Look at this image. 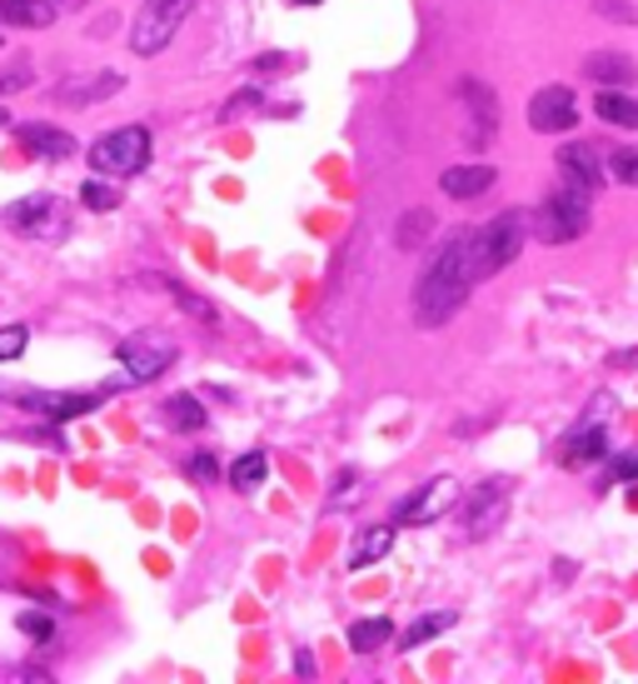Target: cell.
I'll use <instances>...</instances> for the list:
<instances>
[{
    "instance_id": "obj_1",
    "label": "cell",
    "mask_w": 638,
    "mask_h": 684,
    "mask_svg": "<svg viewBox=\"0 0 638 684\" xmlns=\"http://www.w3.org/2000/svg\"><path fill=\"white\" fill-rule=\"evenodd\" d=\"M469 235L474 231H454L444 245H439V255L429 261V270L419 275L414 285V320L424 325V330H439V325H449L459 310H464V300L474 295V255H469Z\"/></svg>"
},
{
    "instance_id": "obj_2",
    "label": "cell",
    "mask_w": 638,
    "mask_h": 684,
    "mask_svg": "<svg viewBox=\"0 0 638 684\" xmlns=\"http://www.w3.org/2000/svg\"><path fill=\"white\" fill-rule=\"evenodd\" d=\"M528 241V215L524 211H498L494 221H484L474 235H469V255H474V280H488L504 265L518 261Z\"/></svg>"
},
{
    "instance_id": "obj_3",
    "label": "cell",
    "mask_w": 638,
    "mask_h": 684,
    "mask_svg": "<svg viewBox=\"0 0 638 684\" xmlns=\"http://www.w3.org/2000/svg\"><path fill=\"white\" fill-rule=\"evenodd\" d=\"M528 221H534V235L544 245H574L578 235H588V225H594V221H588V195L574 191V185L548 191Z\"/></svg>"
},
{
    "instance_id": "obj_4",
    "label": "cell",
    "mask_w": 638,
    "mask_h": 684,
    "mask_svg": "<svg viewBox=\"0 0 638 684\" xmlns=\"http://www.w3.org/2000/svg\"><path fill=\"white\" fill-rule=\"evenodd\" d=\"M85 161H90V171L95 175H115V181L140 175L150 165V131L145 125H120V131H105L100 141H90Z\"/></svg>"
},
{
    "instance_id": "obj_5",
    "label": "cell",
    "mask_w": 638,
    "mask_h": 684,
    "mask_svg": "<svg viewBox=\"0 0 638 684\" xmlns=\"http://www.w3.org/2000/svg\"><path fill=\"white\" fill-rule=\"evenodd\" d=\"M189 11H195V0H140L135 25H130V51L140 61L160 55L179 35V25L189 21Z\"/></svg>"
},
{
    "instance_id": "obj_6",
    "label": "cell",
    "mask_w": 638,
    "mask_h": 684,
    "mask_svg": "<svg viewBox=\"0 0 638 684\" xmlns=\"http://www.w3.org/2000/svg\"><path fill=\"white\" fill-rule=\"evenodd\" d=\"M0 221H6V231L25 235V241H65V231H70V211H65V201H55V195L10 201Z\"/></svg>"
},
{
    "instance_id": "obj_7",
    "label": "cell",
    "mask_w": 638,
    "mask_h": 684,
    "mask_svg": "<svg viewBox=\"0 0 638 684\" xmlns=\"http://www.w3.org/2000/svg\"><path fill=\"white\" fill-rule=\"evenodd\" d=\"M120 370L130 375V385H145V380H160L169 365L179 360V345L160 330H140V335H125L115 350Z\"/></svg>"
},
{
    "instance_id": "obj_8",
    "label": "cell",
    "mask_w": 638,
    "mask_h": 684,
    "mask_svg": "<svg viewBox=\"0 0 638 684\" xmlns=\"http://www.w3.org/2000/svg\"><path fill=\"white\" fill-rule=\"evenodd\" d=\"M454 504H459V480L434 474V480H424L414 494H404V500L394 504V530L399 524H434V520H444Z\"/></svg>"
},
{
    "instance_id": "obj_9",
    "label": "cell",
    "mask_w": 638,
    "mask_h": 684,
    "mask_svg": "<svg viewBox=\"0 0 638 684\" xmlns=\"http://www.w3.org/2000/svg\"><path fill=\"white\" fill-rule=\"evenodd\" d=\"M594 410L584 415V420L568 430V440H564V450H558V460L568 464V470H578V464H594L598 455L608 450V430H604V410H608V395H594Z\"/></svg>"
},
{
    "instance_id": "obj_10",
    "label": "cell",
    "mask_w": 638,
    "mask_h": 684,
    "mask_svg": "<svg viewBox=\"0 0 638 684\" xmlns=\"http://www.w3.org/2000/svg\"><path fill=\"white\" fill-rule=\"evenodd\" d=\"M528 125L538 135H564L578 125V101L568 85H544V91L528 101Z\"/></svg>"
},
{
    "instance_id": "obj_11",
    "label": "cell",
    "mask_w": 638,
    "mask_h": 684,
    "mask_svg": "<svg viewBox=\"0 0 638 684\" xmlns=\"http://www.w3.org/2000/svg\"><path fill=\"white\" fill-rule=\"evenodd\" d=\"M508 514V484L504 480H488L469 494V510H464V534L469 540H484V534L498 530V520Z\"/></svg>"
},
{
    "instance_id": "obj_12",
    "label": "cell",
    "mask_w": 638,
    "mask_h": 684,
    "mask_svg": "<svg viewBox=\"0 0 638 684\" xmlns=\"http://www.w3.org/2000/svg\"><path fill=\"white\" fill-rule=\"evenodd\" d=\"M459 101L469 105V141L474 145H484L488 135L498 131V95L488 91V81H478V75H464V81H459Z\"/></svg>"
},
{
    "instance_id": "obj_13",
    "label": "cell",
    "mask_w": 638,
    "mask_h": 684,
    "mask_svg": "<svg viewBox=\"0 0 638 684\" xmlns=\"http://www.w3.org/2000/svg\"><path fill=\"white\" fill-rule=\"evenodd\" d=\"M16 405H25L30 415H40V420L50 425H65L75 420V415H90L100 405V395H60V390H25L16 395Z\"/></svg>"
},
{
    "instance_id": "obj_14",
    "label": "cell",
    "mask_w": 638,
    "mask_h": 684,
    "mask_svg": "<svg viewBox=\"0 0 638 684\" xmlns=\"http://www.w3.org/2000/svg\"><path fill=\"white\" fill-rule=\"evenodd\" d=\"M554 161H558V181H564V185H574V191H584V195L604 191V165H598L594 145L574 141V145H564Z\"/></svg>"
},
{
    "instance_id": "obj_15",
    "label": "cell",
    "mask_w": 638,
    "mask_h": 684,
    "mask_svg": "<svg viewBox=\"0 0 638 684\" xmlns=\"http://www.w3.org/2000/svg\"><path fill=\"white\" fill-rule=\"evenodd\" d=\"M494 181H498L494 165L469 161V165H449V171L439 175V191H444L449 201H478V195H484Z\"/></svg>"
},
{
    "instance_id": "obj_16",
    "label": "cell",
    "mask_w": 638,
    "mask_h": 684,
    "mask_svg": "<svg viewBox=\"0 0 638 684\" xmlns=\"http://www.w3.org/2000/svg\"><path fill=\"white\" fill-rule=\"evenodd\" d=\"M16 141L25 145L30 155H40V161H70V155L80 151L75 135L55 131V125H16Z\"/></svg>"
},
{
    "instance_id": "obj_17",
    "label": "cell",
    "mask_w": 638,
    "mask_h": 684,
    "mask_svg": "<svg viewBox=\"0 0 638 684\" xmlns=\"http://www.w3.org/2000/svg\"><path fill=\"white\" fill-rule=\"evenodd\" d=\"M584 81H598V85H614V91H628L638 81V65L628 61L624 51H594L584 61Z\"/></svg>"
},
{
    "instance_id": "obj_18",
    "label": "cell",
    "mask_w": 638,
    "mask_h": 684,
    "mask_svg": "<svg viewBox=\"0 0 638 684\" xmlns=\"http://www.w3.org/2000/svg\"><path fill=\"white\" fill-rule=\"evenodd\" d=\"M389 544H394V520L364 524V530L354 534V544H349V570H369V564H379L389 554Z\"/></svg>"
},
{
    "instance_id": "obj_19",
    "label": "cell",
    "mask_w": 638,
    "mask_h": 684,
    "mask_svg": "<svg viewBox=\"0 0 638 684\" xmlns=\"http://www.w3.org/2000/svg\"><path fill=\"white\" fill-rule=\"evenodd\" d=\"M0 25L45 31V25H55V0H0Z\"/></svg>"
},
{
    "instance_id": "obj_20",
    "label": "cell",
    "mask_w": 638,
    "mask_h": 684,
    "mask_svg": "<svg viewBox=\"0 0 638 684\" xmlns=\"http://www.w3.org/2000/svg\"><path fill=\"white\" fill-rule=\"evenodd\" d=\"M125 85L120 71H100L90 81H75V85H60V105H95V101H110V95Z\"/></svg>"
},
{
    "instance_id": "obj_21",
    "label": "cell",
    "mask_w": 638,
    "mask_h": 684,
    "mask_svg": "<svg viewBox=\"0 0 638 684\" xmlns=\"http://www.w3.org/2000/svg\"><path fill=\"white\" fill-rule=\"evenodd\" d=\"M594 111H598V121L624 125V131H638V95H628V91H614V85H604V91L594 95Z\"/></svg>"
},
{
    "instance_id": "obj_22",
    "label": "cell",
    "mask_w": 638,
    "mask_h": 684,
    "mask_svg": "<svg viewBox=\"0 0 638 684\" xmlns=\"http://www.w3.org/2000/svg\"><path fill=\"white\" fill-rule=\"evenodd\" d=\"M160 415H165V425L169 430H179V435H199L205 430V405L195 400V395H169L165 405H160Z\"/></svg>"
},
{
    "instance_id": "obj_23",
    "label": "cell",
    "mask_w": 638,
    "mask_h": 684,
    "mask_svg": "<svg viewBox=\"0 0 638 684\" xmlns=\"http://www.w3.org/2000/svg\"><path fill=\"white\" fill-rule=\"evenodd\" d=\"M150 280H155L160 290H169V295H175V300H179V310H189V315H195V320H205L209 330H215V325H219V310L205 300V295H195V290H189L185 280H175V275H150Z\"/></svg>"
},
{
    "instance_id": "obj_24",
    "label": "cell",
    "mask_w": 638,
    "mask_h": 684,
    "mask_svg": "<svg viewBox=\"0 0 638 684\" xmlns=\"http://www.w3.org/2000/svg\"><path fill=\"white\" fill-rule=\"evenodd\" d=\"M454 620H459L454 610H429V614H419V620L409 624L404 634H399V650H419V644L439 640L444 630H454Z\"/></svg>"
},
{
    "instance_id": "obj_25",
    "label": "cell",
    "mask_w": 638,
    "mask_h": 684,
    "mask_svg": "<svg viewBox=\"0 0 638 684\" xmlns=\"http://www.w3.org/2000/svg\"><path fill=\"white\" fill-rule=\"evenodd\" d=\"M265 474H269V460L259 450H249V455H239V460L229 464L225 480H229V490L235 494H255L259 484H265Z\"/></svg>"
},
{
    "instance_id": "obj_26",
    "label": "cell",
    "mask_w": 638,
    "mask_h": 684,
    "mask_svg": "<svg viewBox=\"0 0 638 684\" xmlns=\"http://www.w3.org/2000/svg\"><path fill=\"white\" fill-rule=\"evenodd\" d=\"M384 640H394V624H389L384 614L349 624V650H354V654H374V650H384Z\"/></svg>"
},
{
    "instance_id": "obj_27",
    "label": "cell",
    "mask_w": 638,
    "mask_h": 684,
    "mask_svg": "<svg viewBox=\"0 0 638 684\" xmlns=\"http://www.w3.org/2000/svg\"><path fill=\"white\" fill-rule=\"evenodd\" d=\"M429 231H434V215H429V211H409V215H399L394 241L404 245V251H414V245H424Z\"/></svg>"
},
{
    "instance_id": "obj_28",
    "label": "cell",
    "mask_w": 638,
    "mask_h": 684,
    "mask_svg": "<svg viewBox=\"0 0 638 684\" xmlns=\"http://www.w3.org/2000/svg\"><path fill=\"white\" fill-rule=\"evenodd\" d=\"M80 205H85V211H95V215H105V211H115V205H120V191H115V185H105V181H85V185H80Z\"/></svg>"
},
{
    "instance_id": "obj_29",
    "label": "cell",
    "mask_w": 638,
    "mask_h": 684,
    "mask_svg": "<svg viewBox=\"0 0 638 684\" xmlns=\"http://www.w3.org/2000/svg\"><path fill=\"white\" fill-rule=\"evenodd\" d=\"M25 345H30V330H25V325H0V365H6V360H20V355H25Z\"/></svg>"
},
{
    "instance_id": "obj_30",
    "label": "cell",
    "mask_w": 638,
    "mask_h": 684,
    "mask_svg": "<svg viewBox=\"0 0 638 684\" xmlns=\"http://www.w3.org/2000/svg\"><path fill=\"white\" fill-rule=\"evenodd\" d=\"M608 175L618 185H638V151H614L608 155Z\"/></svg>"
},
{
    "instance_id": "obj_31",
    "label": "cell",
    "mask_w": 638,
    "mask_h": 684,
    "mask_svg": "<svg viewBox=\"0 0 638 684\" xmlns=\"http://www.w3.org/2000/svg\"><path fill=\"white\" fill-rule=\"evenodd\" d=\"M185 474H189V480H195V484H215V480H219V464H215V455H209V450L189 455V460H185Z\"/></svg>"
},
{
    "instance_id": "obj_32",
    "label": "cell",
    "mask_w": 638,
    "mask_h": 684,
    "mask_svg": "<svg viewBox=\"0 0 638 684\" xmlns=\"http://www.w3.org/2000/svg\"><path fill=\"white\" fill-rule=\"evenodd\" d=\"M16 624H20V634H30V640H50V634H55V624H50L40 610H20Z\"/></svg>"
},
{
    "instance_id": "obj_33",
    "label": "cell",
    "mask_w": 638,
    "mask_h": 684,
    "mask_svg": "<svg viewBox=\"0 0 638 684\" xmlns=\"http://www.w3.org/2000/svg\"><path fill=\"white\" fill-rule=\"evenodd\" d=\"M608 480L618 484H638V450H624L614 464H608Z\"/></svg>"
},
{
    "instance_id": "obj_34",
    "label": "cell",
    "mask_w": 638,
    "mask_h": 684,
    "mask_svg": "<svg viewBox=\"0 0 638 684\" xmlns=\"http://www.w3.org/2000/svg\"><path fill=\"white\" fill-rule=\"evenodd\" d=\"M594 11L604 16V21H618V25H634V6L628 0H594Z\"/></svg>"
},
{
    "instance_id": "obj_35",
    "label": "cell",
    "mask_w": 638,
    "mask_h": 684,
    "mask_svg": "<svg viewBox=\"0 0 638 684\" xmlns=\"http://www.w3.org/2000/svg\"><path fill=\"white\" fill-rule=\"evenodd\" d=\"M255 101H259V91H255V85H245V91H239V95H229V101H225L219 121H235V115H239V111H249V105H255Z\"/></svg>"
},
{
    "instance_id": "obj_36",
    "label": "cell",
    "mask_w": 638,
    "mask_h": 684,
    "mask_svg": "<svg viewBox=\"0 0 638 684\" xmlns=\"http://www.w3.org/2000/svg\"><path fill=\"white\" fill-rule=\"evenodd\" d=\"M354 490H359V474H354V470H339L335 484H329V500H349Z\"/></svg>"
},
{
    "instance_id": "obj_37",
    "label": "cell",
    "mask_w": 638,
    "mask_h": 684,
    "mask_svg": "<svg viewBox=\"0 0 638 684\" xmlns=\"http://www.w3.org/2000/svg\"><path fill=\"white\" fill-rule=\"evenodd\" d=\"M30 85V75L25 71H10V75H0V95H10V91H25Z\"/></svg>"
},
{
    "instance_id": "obj_38",
    "label": "cell",
    "mask_w": 638,
    "mask_h": 684,
    "mask_svg": "<svg viewBox=\"0 0 638 684\" xmlns=\"http://www.w3.org/2000/svg\"><path fill=\"white\" fill-rule=\"evenodd\" d=\"M65 11H85V0H55V16H65Z\"/></svg>"
},
{
    "instance_id": "obj_39",
    "label": "cell",
    "mask_w": 638,
    "mask_h": 684,
    "mask_svg": "<svg viewBox=\"0 0 638 684\" xmlns=\"http://www.w3.org/2000/svg\"><path fill=\"white\" fill-rule=\"evenodd\" d=\"M6 125H10V115H6V105H0V131H6Z\"/></svg>"
},
{
    "instance_id": "obj_40",
    "label": "cell",
    "mask_w": 638,
    "mask_h": 684,
    "mask_svg": "<svg viewBox=\"0 0 638 684\" xmlns=\"http://www.w3.org/2000/svg\"><path fill=\"white\" fill-rule=\"evenodd\" d=\"M295 6H319V0H295Z\"/></svg>"
}]
</instances>
